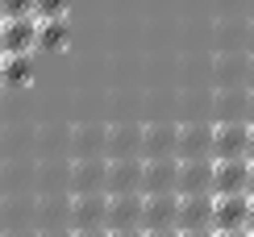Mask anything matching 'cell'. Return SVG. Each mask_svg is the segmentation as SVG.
<instances>
[{"instance_id":"1","label":"cell","mask_w":254,"mask_h":237,"mask_svg":"<svg viewBox=\"0 0 254 237\" xmlns=\"http://www.w3.org/2000/svg\"><path fill=\"white\" fill-rule=\"evenodd\" d=\"M38 154V125L25 117L0 125V158H34Z\"/></svg>"},{"instance_id":"2","label":"cell","mask_w":254,"mask_h":237,"mask_svg":"<svg viewBox=\"0 0 254 237\" xmlns=\"http://www.w3.org/2000/svg\"><path fill=\"white\" fill-rule=\"evenodd\" d=\"M0 229H38L34 191H0Z\"/></svg>"},{"instance_id":"3","label":"cell","mask_w":254,"mask_h":237,"mask_svg":"<svg viewBox=\"0 0 254 237\" xmlns=\"http://www.w3.org/2000/svg\"><path fill=\"white\" fill-rule=\"evenodd\" d=\"M213 88H250V50H217Z\"/></svg>"},{"instance_id":"4","label":"cell","mask_w":254,"mask_h":237,"mask_svg":"<svg viewBox=\"0 0 254 237\" xmlns=\"http://www.w3.org/2000/svg\"><path fill=\"white\" fill-rule=\"evenodd\" d=\"M250 121H213V158H250Z\"/></svg>"},{"instance_id":"5","label":"cell","mask_w":254,"mask_h":237,"mask_svg":"<svg viewBox=\"0 0 254 237\" xmlns=\"http://www.w3.org/2000/svg\"><path fill=\"white\" fill-rule=\"evenodd\" d=\"M71 225L75 229H109V196L104 191H75L71 196Z\"/></svg>"},{"instance_id":"6","label":"cell","mask_w":254,"mask_h":237,"mask_svg":"<svg viewBox=\"0 0 254 237\" xmlns=\"http://www.w3.org/2000/svg\"><path fill=\"white\" fill-rule=\"evenodd\" d=\"M38 50V17H4L0 55H34Z\"/></svg>"},{"instance_id":"7","label":"cell","mask_w":254,"mask_h":237,"mask_svg":"<svg viewBox=\"0 0 254 237\" xmlns=\"http://www.w3.org/2000/svg\"><path fill=\"white\" fill-rule=\"evenodd\" d=\"M146 191H121L109 196V229H146Z\"/></svg>"},{"instance_id":"8","label":"cell","mask_w":254,"mask_h":237,"mask_svg":"<svg viewBox=\"0 0 254 237\" xmlns=\"http://www.w3.org/2000/svg\"><path fill=\"white\" fill-rule=\"evenodd\" d=\"M213 229H250V191H225V196H217Z\"/></svg>"},{"instance_id":"9","label":"cell","mask_w":254,"mask_h":237,"mask_svg":"<svg viewBox=\"0 0 254 237\" xmlns=\"http://www.w3.org/2000/svg\"><path fill=\"white\" fill-rule=\"evenodd\" d=\"M71 158H109V125L79 121L71 133Z\"/></svg>"},{"instance_id":"10","label":"cell","mask_w":254,"mask_h":237,"mask_svg":"<svg viewBox=\"0 0 254 237\" xmlns=\"http://www.w3.org/2000/svg\"><path fill=\"white\" fill-rule=\"evenodd\" d=\"M146 125L137 121H113L109 125V158H146Z\"/></svg>"},{"instance_id":"11","label":"cell","mask_w":254,"mask_h":237,"mask_svg":"<svg viewBox=\"0 0 254 237\" xmlns=\"http://www.w3.org/2000/svg\"><path fill=\"white\" fill-rule=\"evenodd\" d=\"M146 183V158H109V196L142 191Z\"/></svg>"},{"instance_id":"12","label":"cell","mask_w":254,"mask_h":237,"mask_svg":"<svg viewBox=\"0 0 254 237\" xmlns=\"http://www.w3.org/2000/svg\"><path fill=\"white\" fill-rule=\"evenodd\" d=\"M250 191V158H217L213 167V196Z\"/></svg>"},{"instance_id":"13","label":"cell","mask_w":254,"mask_h":237,"mask_svg":"<svg viewBox=\"0 0 254 237\" xmlns=\"http://www.w3.org/2000/svg\"><path fill=\"white\" fill-rule=\"evenodd\" d=\"M146 158H179V125L175 121H146Z\"/></svg>"},{"instance_id":"14","label":"cell","mask_w":254,"mask_h":237,"mask_svg":"<svg viewBox=\"0 0 254 237\" xmlns=\"http://www.w3.org/2000/svg\"><path fill=\"white\" fill-rule=\"evenodd\" d=\"M213 167L217 158H179V196L213 191Z\"/></svg>"},{"instance_id":"15","label":"cell","mask_w":254,"mask_h":237,"mask_svg":"<svg viewBox=\"0 0 254 237\" xmlns=\"http://www.w3.org/2000/svg\"><path fill=\"white\" fill-rule=\"evenodd\" d=\"M146 229H179V191H154L146 196Z\"/></svg>"},{"instance_id":"16","label":"cell","mask_w":254,"mask_h":237,"mask_svg":"<svg viewBox=\"0 0 254 237\" xmlns=\"http://www.w3.org/2000/svg\"><path fill=\"white\" fill-rule=\"evenodd\" d=\"M179 158H213V125L179 121Z\"/></svg>"},{"instance_id":"17","label":"cell","mask_w":254,"mask_h":237,"mask_svg":"<svg viewBox=\"0 0 254 237\" xmlns=\"http://www.w3.org/2000/svg\"><path fill=\"white\" fill-rule=\"evenodd\" d=\"M213 121H250V88H213Z\"/></svg>"},{"instance_id":"18","label":"cell","mask_w":254,"mask_h":237,"mask_svg":"<svg viewBox=\"0 0 254 237\" xmlns=\"http://www.w3.org/2000/svg\"><path fill=\"white\" fill-rule=\"evenodd\" d=\"M71 191H109V158H75Z\"/></svg>"},{"instance_id":"19","label":"cell","mask_w":254,"mask_h":237,"mask_svg":"<svg viewBox=\"0 0 254 237\" xmlns=\"http://www.w3.org/2000/svg\"><path fill=\"white\" fill-rule=\"evenodd\" d=\"M71 133H75V125H67V121H42L38 125V158H67Z\"/></svg>"},{"instance_id":"20","label":"cell","mask_w":254,"mask_h":237,"mask_svg":"<svg viewBox=\"0 0 254 237\" xmlns=\"http://www.w3.org/2000/svg\"><path fill=\"white\" fill-rule=\"evenodd\" d=\"M71 196L67 191H38V229H67Z\"/></svg>"},{"instance_id":"21","label":"cell","mask_w":254,"mask_h":237,"mask_svg":"<svg viewBox=\"0 0 254 237\" xmlns=\"http://www.w3.org/2000/svg\"><path fill=\"white\" fill-rule=\"evenodd\" d=\"M213 191L200 196H179V229H213Z\"/></svg>"},{"instance_id":"22","label":"cell","mask_w":254,"mask_h":237,"mask_svg":"<svg viewBox=\"0 0 254 237\" xmlns=\"http://www.w3.org/2000/svg\"><path fill=\"white\" fill-rule=\"evenodd\" d=\"M0 191H38V163L34 158H4Z\"/></svg>"},{"instance_id":"23","label":"cell","mask_w":254,"mask_h":237,"mask_svg":"<svg viewBox=\"0 0 254 237\" xmlns=\"http://www.w3.org/2000/svg\"><path fill=\"white\" fill-rule=\"evenodd\" d=\"M146 196L154 191H179V158H146Z\"/></svg>"},{"instance_id":"24","label":"cell","mask_w":254,"mask_h":237,"mask_svg":"<svg viewBox=\"0 0 254 237\" xmlns=\"http://www.w3.org/2000/svg\"><path fill=\"white\" fill-rule=\"evenodd\" d=\"M217 50H250V17H217L213 25Z\"/></svg>"},{"instance_id":"25","label":"cell","mask_w":254,"mask_h":237,"mask_svg":"<svg viewBox=\"0 0 254 237\" xmlns=\"http://www.w3.org/2000/svg\"><path fill=\"white\" fill-rule=\"evenodd\" d=\"M71 163L67 158H38V191H67Z\"/></svg>"},{"instance_id":"26","label":"cell","mask_w":254,"mask_h":237,"mask_svg":"<svg viewBox=\"0 0 254 237\" xmlns=\"http://www.w3.org/2000/svg\"><path fill=\"white\" fill-rule=\"evenodd\" d=\"M71 42V25L67 17H38V50H46V55H55Z\"/></svg>"},{"instance_id":"27","label":"cell","mask_w":254,"mask_h":237,"mask_svg":"<svg viewBox=\"0 0 254 237\" xmlns=\"http://www.w3.org/2000/svg\"><path fill=\"white\" fill-rule=\"evenodd\" d=\"M8 92H21L34 83V55H4V75H0Z\"/></svg>"},{"instance_id":"28","label":"cell","mask_w":254,"mask_h":237,"mask_svg":"<svg viewBox=\"0 0 254 237\" xmlns=\"http://www.w3.org/2000/svg\"><path fill=\"white\" fill-rule=\"evenodd\" d=\"M0 17H38V0H0Z\"/></svg>"},{"instance_id":"29","label":"cell","mask_w":254,"mask_h":237,"mask_svg":"<svg viewBox=\"0 0 254 237\" xmlns=\"http://www.w3.org/2000/svg\"><path fill=\"white\" fill-rule=\"evenodd\" d=\"M71 0H38V17H67Z\"/></svg>"},{"instance_id":"30","label":"cell","mask_w":254,"mask_h":237,"mask_svg":"<svg viewBox=\"0 0 254 237\" xmlns=\"http://www.w3.org/2000/svg\"><path fill=\"white\" fill-rule=\"evenodd\" d=\"M71 237H109V229H71Z\"/></svg>"},{"instance_id":"31","label":"cell","mask_w":254,"mask_h":237,"mask_svg":"<svg viewBox=\"0 0 254 237\" xmlns=\"http://www.w3.org/2000/svg\"><path fill=\"white\" fill-rule=\"evenodd\" d=\"M0 237H38V229H0Z\"/></svg>"},{"instance_id":"32","label":"cell","mask_w":254,"mask_h":237,"mask_svg":"<svg viewBox=\"0 0 254 237\" xmlns=\"http://www.w3.org/2000/svg\"><path fill=\"white\" fill-rule=\"evenodd\" d=\"M179 237H217V229H179Z\"/></svg>"},{"instance_id":"33","label":"cell","mask_w":254,"mask_h":237,"mask_svg":"<svg viewBox=\"0 0 254 237\" xmlns=\"http://www.w3.org/2000/svg\"><path fill=\"white\" fill-rule=\"evenodd\" d=\"M109 237H146V229H109Z\"/></svg>"},{"instance_id":"34","label":"cell","mask_w":254,"mask_h":237,"mask_svg":"<svg viewBox=\"0 0 254 237\" xmlns=\"http://www.w3.org/2000/svg\"><path fill=\"white\" fill-rule=\"evenodd\" d=\"M146 237H179V229H146Z\"/></svg>"},{"instance_id":"35","label":"cell","mask_w":254,"mask_h":237,"mask_svg":"<svg viewBox=\"0 0 254 237\" xmlns=\"http://www.w3.org/2000/svg\"><path fill=\"white\" fill-rule=\"evenodd\" d=\"M217 237H250V229H217Z\"/></svg>"},{"instance_id":"36","label":"cell","mask_w":254,"mask_h":237,"mask_svg":"<svg viewBox=\"0 0 254 237\" xmlns=\"http://www.w3.org/2000/svg\"><path fill=\"white\" fill-rule=\"evenodd\" d=\"M38 237H71L67 229H38Z\"/></svg>"},{"instance_id":"37","label":"cell","mask_w":254,"mask_h":237,"mask_svg":"<svg viewBox=\"0 0 254 237\" xmlns=\"http://www.w3.org/2000/svg\"><path fill=\"white\" fill-rule=\"evenodd\" d=\"M246 154H250V163H254V121H250V150H246Z\"/></svg>"},{"instance_id":"38","label":"cell","mask_w":254,"mask_h":237,"mask_svg":"<svg viewBox=\"0 0 254 237\" xmlns=\"http://www.w3.org/2000/svg\"><path fill=\"white\" fill-rule=\"evenodd\" d=\"M250 55H254V17H250Z\"/></svg>"},{"instance_id":"39","label":"cell","mask_w":254,"mask_h":237,"mask_svg":"<svg viewBox=\"0 0 254 237\" xmlns=\"http://www.w3.org/2000/svg\"><path fill=\"white\" fill-rule=\"evenodd\" d=\"M250 196H254V163H250Z\"/></svg>"},{"instance_id":"40","label":"cell","mask_w":254,"mask_h":237,"mask_svg":"<svg viewBox=\"0 0 254 237\" xmlns=\"http://www.w3.org/2000/svg\"><path fill=\"white\" fill-rule=\"evenodd\" d=\"M250 229H254V196H250Z\"/></svg>"},{"instance_id":"41","label":"cell","mask_w":254,"mask_h":237,"mask_svg":"<svg viewBox=\"0 0 254 237\" xmlns=\"http://www.w3.org/2000/svg\"><path fill=\"white\" fill-rule=\"evenodd\" d=\"M250 121H254V88H250Z\"/></svg>"},{"instance_id":"42","label":"cell","mask_w":254,"mask_h":237,"mask_svg":"<svg viewBox=\"0 0 254 237\" xmlns=\"http://www.w3.org/2000/svg\"><path fill=\"white\" fill-rule=\"evenodd\" d=\"M250 88H254V55H250Z\"/></svg>"},{"instance_id":"43","label":"cell","mask_w":254,"mask_h":237,"mask_svg":"<svg viewBox=\"0 0 254 237\" xmlns=\"http://www.w3.org/2000/svg\"><path fill=\"white\" fill-rule=\"evenodd\" d=\"M0 75H4V55H0Z\"/></svg>"},{"instance_id":"44","label":"cell","mask_w":254,"mask_h":237,"mask_svg":"<svg viewBox=\"0 0 254 237\" xmlns=\"http://www.w3.org/2000/svg\"><path fill=\"white\" fill-rule=\"evenodd\" d=\"M0 29H4V17H0Z\"/></svg>"},{"instance_id":"45","label":"cell","mask_w":254,"mask_h":237,"mask_svg":"<svg viewBox=\"0 0 254 237\" xmlns=\"http://www.w3.org/2000/svg\"><path fill=\"white\" fill-rule=\"evenodd\" d=\"M0 167H4V158H0Z\"/></svg>"},{"instance_id":"46","label":"cell","mask_w":254,"mask_h":237,"mask_svg":"<svg viewBox=\"0 0 254 237\" xmlns=\"http://www.w3.org/2000/svg\"><path fill=\"white\" fill-rule=\"evenodd\" d=\"M250 237H254V229H250Z\"/></svg>"}]
</instances>
